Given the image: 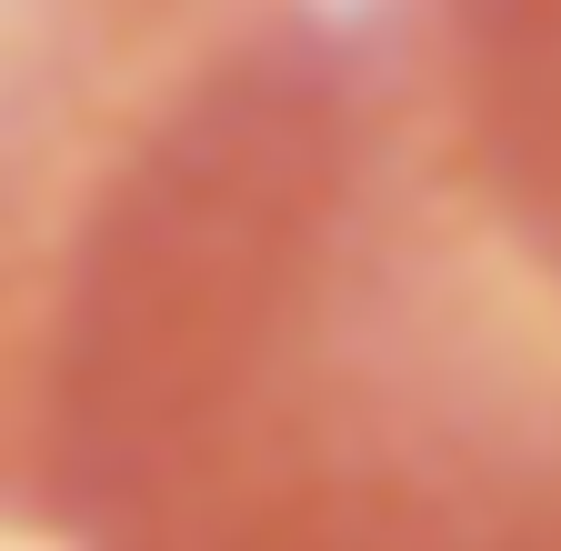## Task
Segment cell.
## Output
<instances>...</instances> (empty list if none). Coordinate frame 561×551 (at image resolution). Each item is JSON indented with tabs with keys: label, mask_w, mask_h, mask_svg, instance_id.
<instances>
[{
	"label": "cell",
	"mask_w": 561,
	"mask_h": 551,
	"mask_svg": "<svg viewBox=\"0 0 561 551\" xmlns=\"http://www.w3.org/2000/svg\"><path fill=\"white\" fill-rule=\"evenodd\" d=\"M70 551H561V0H401L231 91L81 321Z\"/></svg>",
	"instance_id": "6da1fadb"
},
{
	"label": "cell",
	"mask_w": 561,
	"mask_h": 551,
	"mask_svg": "<svg viewBox=\"0 0 561 551\" xmlns=\"http://www.w3.org/2000/svg\"><path fill=\"white\" fill-rule=\"evenodd\" d=\"M271 0H0V531L50 521L81 321L140 200L201 141V81Z\"/></svg>",
	"instance_id": "7a4b0ae2"
}]
</instances>
